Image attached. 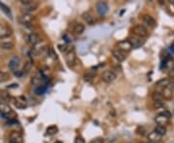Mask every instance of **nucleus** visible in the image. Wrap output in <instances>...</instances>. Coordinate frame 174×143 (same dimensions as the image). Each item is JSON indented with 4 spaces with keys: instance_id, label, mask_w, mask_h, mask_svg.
Here are the masks:
<instances>
[{
    "instance_id": "f257e3e1",
    "label": "nucleus",
    "mask_w": 174,
    "mask_h": 143,
    "mask_svg": "<svg viewBox=\"0 0 174 143\" xmlns=\"http://www.w3.org/2000/svg\"><path fill=\"white\" fill-rule=\"evenodd\" d=\"M0 113L10 120H14L17 117L16 112L5 102H0Z\"/></svg>"
},
{
    "instance_id": "f03ea898",
    "label": "nucleus",
    "mask_w": 174,
    "mask_h": 143,
    "mask_svg": "<svg viewBox=\"0 0 174 143\" xmlns=\"http://www.w3.org/2000/svg\"><path fill=\"white\" fill-rule=\"evenodd\" d=\"M116 74L113 71L110 70H106L104 71L103 74H102V80H103L104 83H111L116 79Z\"/></svg>"
},
{
    "instance_id": "7ed1b4c3",
    "label": "nucleus",
    "mask_w": 174,
    "mask_h": 143,
    "mask_svg": "<svg viewBox=\"0 0 174 143\" xmlns=\"http://www.w3.org/2000/svg\"><path fill=\"white\" fill-rule=\"evenodd\" d=\"M132 31L135 36L139 37V38H144V37L148 36V30L144 25H141V24L135 25L132 29Z\"/></svg>"
},
{
    "instance_id": "20e7f679",
    "label": "nucleus",
    "mask_w": 174,
    "mask_h": 143,
    "mask_svg": "<svg viewBox=\"0 0 174 143\" xmlns=\"http://www.w3.org/2000/svg\"><path fill=\"white\" fill-rule=\"evenodd\" d=\"M96 9H97V12L99 15L104 16L107 12H108V5H107L106 2L100 1L96 4Z\"/></svg>"
},
{
    "instance_id": "39448f33",
    "label": "nucleus",
    "mask_w": 174,
    "mask_h": 143,
    "mask_svg": "<svg viewBox=\"0 0 174 143\" xmlns=\"http://www.w3.org/2000/svg\"><path fill=\"white\" fill-rule=\"evenodd\" d=\"M12 29L8 25L0 23V38H8L12 35Z\"/></svg>"
},
{
    "instance_id": "423d86ee",
    "label": "nucleus",
    "mask_w": 174,
    "mask_h": 143,
    "mask_svg": "<svg viewBox=\"0 0 174 143\" xmlns=\"http://www.w3.org/2000/svg\"><path fill=\"white\" fill-rule=\"evenodd\" d=\"M117 48L118 50H122V51H124L125 53L126 52H129V51H130L132 50V48H133V47H132V45H130V41H121V42H119L118 44H117Z\"/></svg>"
},
{
    "instance_id": "0eeeda50",
    "label": "nucleus",
    "mask_w": 174,
    "mask_h": 143,
    "mask_svg": "<svg viewBox=\"0 0 174 143\" xmlns=\"http://www.w3.org/2000/svg\"><path fill=\"white\" fill-rule=\"evenodd\" d=\"M129 41L130 45H132L133 48L141 47L145 44V40L143 38H139V37H133V38H130Z\"/></svg>"
},
{
    "instance_id": "6e6552de",
    "label": "nucleus",
    "mask_w": 174,
    "mask_h": 143,
    "mask_svg": "<svg viewBox=\"0 0 174 143\" xmlns=\"http://www.w3.org/2000/svg\"><path fill=\"white\" fill-rule=\"evenodd\" d=\"M65 54H66L65 59H66V62L68 63V65L69 66L74 65V63L75 61V50L72 48V50H69L68 51H67Z\"/></svg>"
},
{
    "instance_id": "1a4fd4ad",
    "label": "nucleus",
    "mask_w": 174,
    "mask_h": 143,
    "mask_svg": "<svg viewBox=\"0 0 174 143\" xmlns=\"http://www.w3.org/2000/svg\"><path fill=\"white\" fill-rule=\"evenodd\" d=\"M19 62H20L19 57H17V56H14V57H12L11 60H10V61H9L8 68L10 69L11 71H13V72L17 71V69L19 68Z\"/></svg>"
},
{
    "instance_id": "9d476101",
    "label": "nucleus",
    "mask_w": 174,
    "mask_h": 143,
    "mask_svg": "<svg viewBox=\"0 0 174 143\" xmlns=\"http://www.w3.org/2000/svg\"><path fill=\"white\" fill-rule=\"evenodd\" d=\"M12 102L14 105V107L17 108V109H24V108L27 107L26 104V101L25 100H21V98H13L12 99Z\"/></svg>"
},
{
    "instance_id": "9b49d317",
    "label": "nucleus",
    "mask_w": 174,
    "mask_h": 143,
    "mask_svg": "<svg viewBox=\"0 0 174 143\" xmlns=\"http://www.w3.org/2000/svg\"><path fill=\"white\" fill-rule=\"evenodd\" d=\"M112 55L119 62H122L126 59V53H125L124 51L118 50V48H115V50H112Z\"/></svg>"
},
{
    "instance_id": "f8f14e48",
    "label": "nucleus",
    "mask_w": 174,
    "mask_h": 143,
    "mask_svg": "<svg viewBox=\"0 0 174 143\" xmlns=\"http://www.w3.org/2000/svg\"><path fill=\"white\" fill-rule=\"evenodd\" d=\"M38 7H39V4L36 3V2H32V3H30V4L23 6L22 12H23V14H29V13H31V12H34V11H36L38 9Z\"/></svg>"
},
{
    "instance_id": "ddd939ff",
    "label": "nucleus",
    "mask_w": 174,
    "mask_h": 143,
    "mask_svg": "<svg viewBox=\"0 0 174 143\" xmlns=\"http://www.w3.org/2000/svg\"><path fill=\"white\" fill-rule=\"evenodd\" d=\"M27 41L29 43V45H32V47H35V45H36L37 44H39V43H40L41 39H40V37H39V35H38V34H36V33H31L30 35L28 36Z\"/></svg>"
},
{
    "instance_id": "4468645a",
    "label": "nucleus",
    "mask_w": 174,
    "mask_h": 143,
    "mask_svg": "<svg viewBox=\"0 0 174 143\" xmlns=\"http://www.w3.org/2000/svg\"><path fill=\"white\" fill-rule=\"evenodd\" d=\"M143 22L144 24H146V26L148 27H155L156 26V21L153 16H151L149 15H145L143 16Z\"/></svg>"
},
{
    "instance_id": "2eb2a0df",
    "label": "nucleus",
    "mask_w": 174,
    "mask_h": 143,
    "mask_svg": "<svg viewBox=\"0 0 174 143\" xmlns=\"http://www.w3.org/2000/svg\"><path fill=\"white\" fill-rule=\"evenodd\" d=\"M82 19L85 21L89 25L94 24L95 22V16L91 12H84L82 14Z\"/></svg>"
},
{
    "instance_id": "dca6fc26",
    "label": "nucleus",
    "mask_w": 174,
    "mask_h": 143,
    "mask_svg": "<svg viewBox=\"0 0 174 143\" xmlns=\"http://www.w3.org/2000/svg\"><path fill=\"white\" fill-rule=\"evenodd\" d=\"M155 121L159 126H164V127H165V125L168 124V122H169V119H168L167 117H165V116L162 115V114L159 113L158 115L156 116Z\"/></svg>"
},
{
    "instance_id": "f3484780",
    "label": "nucleus",
    "mask_w": 174,
    "mask_h": 143,
    "mask_svg": "<svg viewBox=\"0 0 174 143\" xmlns=\"http://www.w3.org/2000/svg\"><path fill=\"white\" fill-rule=\"evenodd\" d=\"M161 138H162V136L160 135V134L157 133L156 131H151V133L147 135L148 141H150V142H158V141L161 140Z\"/></svg>"
},
{
    "instance_id": "a211bd4d",
    "label": "nucleus",
    "mask_w": 174,
    "mask_h": 143,
    "mask_svg": "<svg viewBox=\"0 0 174 143\" xmlns=\"http://www.w3.org/2000/svg\"><path fill=\"white\" fill-rule=\"evenodd\" d=\"M10 140H14V141L20 143V142H21V140H22L21 133H20L19 131H11V133H10Z\"/></svg>"
},
{
    "instance_id": "6ab92c4d",
    "label": "nucleus",
    "mask_w": 174,
    "mask_h": 143,
    "mask_svg": "<svg viewBox=\"0 0 174 143\" xmlns=\"http://www.w3.org/2000/svg\"><path fill=\"white\" fill-rule=\"evenodd\" d=\"M162 95L164 97V99H166V100H169L172 98L173 92H172V88H171V86L164 88L162 91Z\"/></svg>"
},
{
    "instance_id": "aec40b11",
    "label": "nucleus",
    "mask_w": 174,
    "mask_h": 143,
    "mask_svg": "<svg viewBox=\"0 0 174 143\" xmlns=\"http://www.w3.org/2000/svg\"><path fill=\"white\" fill-rule=\"evenodd\" d=\"M170 79L169 78H161L159 81L156 82V86L157 87H160V88H165V87H168L170 85Z\"/></svg>"
},
{
    "instance_id": "412c9836",
    "label": "nucleus",
    "mask_w": 174,
    "mask_h": 143,
    "mask_svg": "<svg viewBox=\"0 0 174 143\" xmlns=\"http://www.w3.org/2000/svg\"><path fill=\"white\" fill-rule=\"evenodd\" d=\"M33 19H34L33 16H31L30 14H22L21 16H20V21L24 24H28V23H31Z\"/></svg>"
},
{
    "instance_id": "4be33fe9",
    "label": "nucleus",
    "mask_w": 174,
    "mask_h": 143,
    "mask_svg": "<svg viewBox=\"0 0 174 143\" xmlns=\"http://www.w3.org/2000/svg\"><path fill=\"white\" fill-rule=\"evenodd\" d=\"M0 47L4 50H12L14 47L13 42H3L0 44Z\"/></svg>"
},
{
    "instance_id": "5701e85b",
    "label": "nucleus",
    "mask_w": 174,
    "mask_h": 143,
    "mask_svg": "<svg viewBox=\"0 0 174 143\" xmlns=\"http://www.w3.org/2000/svg\"><path fill=\"white\" fill-rule=\"evenodd\" d=\"M84 30H85V26L82 23H77L74 27V32L77 34V35H81Z\"/></svg>"
},
{
    "instance_id": "b1692460",
    "label": "nucleus",
    "mask_w": 174,
    "mask_h": 143,
    "mask_svg": "<svg viewBox=\"0 0 174 143\" xmlns=\"http://www.w3.org/2000/svg\"><path fill=\"white\" fill-rule=\"evenodd\" d=\"M0 8H1V10L5 13V15L8 16V18H10L11 19H13V16H12V12H11L10 8H9L7 5H5L4 3H1V2H0Z\"/></svg>"
},
{
    "instance_id": "393cba45",
    "label": "nucleus",
    "mask_w": 174,
    "mask_h": 143,
    "mask_svg": "<svg viewBox=\"0 0 174 143\" xmlns=\"http://www.w3.org/2000/svg\"><path fill=\"white\" fill-rule=\"evenodd\" d=\"M33 63H34L33 59H29L28 61L25 63V64H24V67H23V70H22L23 74H27L28 72L31 70L32 66H33Z\"/></svg>"
},
{
    "instance_id": "a878e982",
    "label": "nucleus",
    "mask_w": 174,
    "mask_h": 143,
    "mask_svg": "<svg viewBox=\"0 0 174 143\" xmlns=\"http://www.w3.org/2000/svg\"><path fill=\"white\" fill-rule=\"evenodd\" d=\"M157 133L160 134L161 136H164L165 135V133H166V128L164 127V126H157V127L155 128V131Z\"/></svg>"
},
{
    "instance_id": "bb28decb",
    "label": "nucleus",
    "mask_w": 174,
    "mask_h": 143,
    "mask_svg": "<svg viewBox=\"0 0 174 143\" xmlns=\"http://www.w3.org/2000/svg\"><path fill=\"white\" fill-rule=\"evenodd\" d=\"M58 133V128L57 126L55 125H51L46 129V134H49V135H53V134Z\"/></svg>"
},
{
    "instance_id": "cd10ccee",
    "label": "nucleus",
    "mask_w": 174,
    "mask_h": 143,
    "mask_svg": "<svg viewBox=\"0 0 174 143\" xmlns=\"http://www.w3.org/2000/svg\"><path fill=\"white\" fill-rule=\"evenodd\" d=\"M46 91V84H43L41 86H38L35 88V94L37 95H44Z\"/></svg>"
},
{
    "instance_id": "c85d7f7f",
    "label": "nucleus",
    "mask_w": 174,
    "mask_h": 143,
    "mask_svg": "<svg viewBox=\"0 0 174 143\" xmlns=\"http://www.w3.org/2000/svg\"><path fill=\"white\" fill-rule=\"evenodd\" d=\"M152 99L154 102H162V100H164V97L162 95V92L156 91V92H154L152 94Z\"/></svg>"
},
{
    "instance_id": "c756f323",
    "label": "nucleus",
    "mask_w": 174,
    "mask_h": 143,
    "mask_svg": "<svg viewBox=\"0 0 174 143\" xmlns=\"http://www.w3.org/2000/svg\"><path fill=\"white\" fill-rule=\"evenodd\" d=\"M0 98H1L4 102H10L12 100V97L10 96V94L8 92H6V91H1L0 92Z\"/></svg>"
},
{
    "instance_id": "7c9ffc66",
    "label": "nucleus",
    "mask_w": 174,
    "mask_h": 143,
    "mask_svg": "<svg viewBox=\"0 0 174 143\" xmlns=\"http://www.w3.org/2000/svg\"><path fill=\"white\" fill-rule=\"evenodd\" d=\"M9 78H10V75H9L8 73L0 71V83L6 82L7 80H9Z\"/></svg>"
},
{
    "instance_id": "2f4dec72",
    "label": "nucleus",
    "mask_w": 174,
    "mask_h": 143,
    "mask_svg": "<svg viewBox=\"0 0 174 143\" xmlns=\"http://www.w3.org/2000/svg\"><path fill=\"white\" fill-rule=\"evenodd\" d=\"M94 78H95L94 74L89 73V74H87V75H85V76H84V80L87 81V82H91Z\"/></svg>"
},
{
    "instance_id": "473e14b6",
    "label": "nucleus",
    "mask_w": 174,
    "mask_h": 143,
    "mask_svg": "<svg viewBox=\"0 0 174 143\" xmlns=\"http://www.w3.org/2000/svg\"><path fill=\"white\" fill-rule=\"evenodd\" d=\"M58 48H59V50L61 51V52H67L69 50H68V47H67L66 45H58Z\"/></svg>"
},
{
    "instance_id": "72a5a7b5",
    "label": "nucleus",
    "mask_w": 174,
    "mask_h": 143,
    "mask_svg": "<svg viewBox=\"0 0 174 143\" xmlns=\"http://www.w3.org/2000/svg\"><path fill=\"white\" fill-rule=\"evenodd\" d=\"M164 107V104L162 102H154V107L157 108V109H158V108H162Z\"/></svg>"
},
{
    "instance_id": "f704fd0d",
    "label": "nucleus",
    "mask_w": 174,
    "mask_h": 143,
    "mask_svg": "<svg viewBox=\"0 0 174 143\" xmlns=\"http://www.w3.org/2000/svg\"><path fill=\"white\" fill-rule=\"evenodd\" d=\"M75 143H85V140H84V138H83L82 136L77 135L75 138Z\"/></svg>"
},
{
    "instance_id": "c9c22d12",
    "label": "nucleus",
    "mask_w": 174,
    "mask_h": 143,
    "mask_svg": "<svg viewBox=\"0 0 174 143\" xmlns=\"http://www.w3.org/2000/svg\"><path fill=\"white\" fill-rule=\"evenodd\" d=\"M90 143H104V139L102 138V137H97V138L91 140Z\"/></svg>"
},
{
    "instance_id": "e433bc0d",
    "label": "nucleus",
    "mask_w": 174,
    "mask_h": 143,
    "mask_svg": "<svg viewBox=\"0 0 174 143\" xmlns=\"http://www.w3.org/2000/svg\"><path fill=\"white\" fill-rule=\"evenodd\" d=\"M160 114H162V115H164V116H165V117H167L168 119H170V118H171V113L169 112V111H167V110H164V111H162V112H160Z\"/></svg>"
},
{
    "instance_id": "4c0bfd02",
    "label": "nucleus",
    "mask_w": 174,
    "mask_h": 143,
    "mask_svg": "<svg viewBox=\"0 0 174 143\" xmlns=\"http://www.w3.org/2000/svg\"><path fill=\"white\" fill-rule=\"evenodd\" d=\"M137 130H141L140 131H136V133H137L138 134H141V135H144V133H145V129L143 128V127H139Z\"/></svg>"
},
{
    "instance_id": "58836bf2",
    "label": "nucleus",
    "mask_w": 174,
    "mask_h": 143,
    "mask_svg": "<svg viewBox=\"0 0 174 143\" xmlns=\"http://www.w3.org/2000/svg\"><path fill=\"white\" fill-rule=\"evenodd\" d=\"M14 76H17V78H19V76H23V72H22V71H19V70H17V71H14Z\"/></svg>"
},
{
    "instance_id": "ea45409f",
    "label": "nucleus",
    "mask_w": 174,
    "mask_h": 143,
    "mask_svg": "<svg viewBox=\"0 0 174 143\" xmlns=\"http://www.w3.org/2000/svg\"><path fill=\"white\" fill-rule=\"evenodd\" d=\"M49 52H50V54H51V57L53 59H57V55L56 54L54 53V50H52V48H49Z\"/></svg>"
},
{
    "instance_id": "a19ab883",
    "label": "nucleus",
    "mask_w": 174,
    "mask_h": 143,
    "mask_svg": "<svg viewBox=\"0 0 174 143\" xmlns=\"http://www.w3.org/2000/svg\"><path fill=\"white\" fill-rule=\"evenodd\" d=\"M168 76H169V78H174V68H171L169 70V73H168Z\"/></svg>"
},
{
    "instance_id": "79ce46f5",
    "label": "nucleus",
    "mask_w": 174,
    "mask_h": 143,
    "mask_svg": "<svg viewBox=\"0 0 174 143\" xmlns=\"http://www.w3.org/2000/svg\"><path fill=\"white\" fill-rule=\"evenodd\" d=\"M168 6H169V10H170V12L172 13V14H174V3H170L168 4Z\"/></svg>"
},
{
    "instance_id": "37998d69",
    "label": "nucleus",
    "mask_w": 174,
    "mask_h": 143,
    "mask_svg": "<svg viewBox=\"0 0 174 143\" xmlns=\"http://www.w3.org/2000/svg\"><path fill=\"white\" fill-rule=\"evenodd\" d=\"M17 86H19L17 84H12V85H9L8 88H16V87H17Z\"/></svg>"
},
{
    "instance_id": "c03bdc74",
    "label": "nucleus",
    "mask_w": 174,
    "mask_h": 143,
    "mask_svg": "<svg viewBox=\"0 0 174 143\" xmlns=\"http://www.w3.org/2000/svg\"><path fill=\"white\" fill-rule=\"evenodd\" d=\"M9 143H19V142L14 141V140H10V141H9Z\"/></svg>"
},
{
    "instance_id": "a18cd8bd",
    "label": "nucleus",
    "mask_w": 174,
    "mask_h": 143,
    "mask_svg": "<svg viewBox=\"0 0 174 143\" xmlns=\"http://www.w3.org/2000/svg\"><path fill=\"white\" fill-rule=\"evenodd\" d=\"M171 88H172V92L174 94V82H173V84H172V86H171Z\"/></svg>"
},
{
    "instance_id": "49530a36",
    "label": "nucleus",
    "mask_w": 174,
    "mask_h": 143,
    "mask_svg": "<svg viewBox=\"0 0 174 143\" xmlns=\"http://www.w3.org/2000/svg\"><path fill=\"white\" fill-rule=\"evenodd\" d=\"M54 143H63L62 141H60V140H56V141H55Z\"/></svg>"
}]
</instances>
